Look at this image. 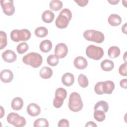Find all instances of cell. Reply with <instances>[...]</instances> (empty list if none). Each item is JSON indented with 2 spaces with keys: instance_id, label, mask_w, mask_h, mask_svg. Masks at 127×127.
<instances>
[{
  "instance_id": "1",
  "label": "cell",
  "mask_w": 127,
  "mask_h": 127,
  "mask_svg": "<svg viewBox=\"0 0 127 127\" xmlns=\"http://www.w3.org/2000/svg\"><path fill=\"white\" fill-rule=\"evenodd\" d=\"M72 17V13L68 8L63 9L56 19V26L60 29L65 28L68 25Z\"/></svg>"
},
{
  "instance_id": "2",
  "label": "cell",
  "mask_w": 127,
  "mask_h": 127,
  "mask_svg": "<svg viewBox=\"0 0 127 127\" xmlns=\"http://www.w3.org/2000/svg\"><path fill=\"white\" fill-rule=\"evenodd\" d=\"M22 62L26 64L31 65L32 67L37 68L42 64L43 58L37 53L31 52L23 57Z\"/></svg>"
},
{
  "instance_id": "3",
  "label": "cell",
  "mask_w": 127,
  "mask_h": 127,
  "mask_svg": "<svg viewBox=\"0 0 127 127\" xmlns=\"http://www.w3.org/2000/svg\"><path fill=\"white\" fill-rule=\"evenodd\" d=\"M68 108L73 112H78L83 108V102L80 95L77 92L71 93L69 97Z\"/></svg>"
},
{
  "instance_id": "4",
  "label": "cell",
  "mask_w": 127,
  "mask_h": 127,
  "mask_svg": "<svg viewBox=\"0 0 127 127\" xmlns=\"http://www.w3.org/2000/svg\"><path fill=\"white\" fill-rule=\"evenodd\" d=\"M10 38L12 41L15 42L21 41H26L31 37V32L27 29L21 30L14 29L10 32Z\"/></svg>"
},
{
  "instance_id": "5",
  "label": "cell",
  "mask_w": 127,
  "mask_h": 127,
  "mask_svg": "<svg viewBox=\"0 0 127 127\" xmlns=\"http://www.w3.org/2000/svg\"><path fill=\"white\" fill-rule=\"evenodd\" d=\"M83 37L87 41L97 43H102L105 39L104 35L102 32L95 30H85L83 33Z\"/></svg>"
},
{
  "instance_id": "6",
  "label": "cell",
  "mask_w": 127,
  "mask_h": 127,
  "mask_svg": "<svg viewBox=\"0 0 127 127\" xmlns=\"http://www.w3.org/2000/svg\"><path fill=\"white\" fill-rule=\"evenodd\" d=\"M86 54L90 59L94 60H99L103 56L104 51L100 47L90 45L86 49Z\"/></svg>"
},
{
  "instance_id": "7",
  "label": "cell",
  "mask_w": 127,
  "mask_h": 127,
  "mask_svg": "<svg viewBox=\"0 0 127 127\" xmlns=\"http://www.w3.org/2000/svg\"><path fill=\"white\" fill-rule=\"evenodd\" d=\"M6 119L9 124L13 125L15 127H22L26 123V120L24 117L14 112L10 113L7 115Z\"/></svg>"
},
{
  "instance_id": "8",
  "label": "cell",
  "mask_w": 127,
  "mask_h": 127,
  "mask_svg": "<svg viewBox=\"0 0 127 127\" xmlns=\"http://www.w3.org/2000/svg\"><path fill=\"white\" fill-rule=\"evenodd\" d=\"M0 5L4 14L8 16L14 14L15 7L13 0H1Z\"/></svg>"
},
{
  "instance_id": "9",
  "label": "cell",
  "mask_w": 127,
  "mask_h": 127,
  "mask_svg": "<svg viewBox=\"0 0 127 127\" xmlns=\"http://www.w3.org/2000/svg\"><path fill=\"white\" fill-rule=\"evenodd\" d=\"M68 48L67 46L64 43L57 44L55 49V54L59 58H64L67 55Z\"/></svg>"
},
{
  "instance_id": "10",
  "label": "cell",
  "mask_w": 127,
  "mask_h": 127,
  "mask_svg": "<svg viewBox=\"0 0 127 127\" xmlns=\"http://www.w3.org/2000/svg\"><path fill=\"white\" fill-rule=\"evenodd\" d=\"M2 59L6 62L11 63L16 61L17 56L15 52L11 50H7L2 53Z\"/></svg>"
},
{
  "instance_id": "11",
  "label": "cell",
  "mask_w": 127,
  "mask_h": 127,
  "mask_svg": "<svg viewBox=\"0 0 127 127\" xmlns=\"http://www.w3.org/2000/svg\"><path fill=\"white\" fill-rule=\"evenodd\" d=\"M27 112L28 114L30 116L36 117L40 114L41 108L40 106L37 104L32 103L27 106Z\"/></svg>"
},
{
  "instance_id": "12",
  "label": "cell",
  "mask_w": 127,
  "mask_h": 127,
  "mask_svg": "<svg viewBox=\"0 0 127 127\" xmlns=\"http://www.w3.org/2000/svg\"><path fill=\"white\" fill-rule=\"evenodd\" d=\"M0 77L2 82L4 83H9L13 78V74L9 69H3L0 72Z\"/></svg>"
},
{
  "instance_id": "13",
  "label": "cell",
  "mask_w": 127,
  "mask_h": 127,
  "mask_svg": "<svg viewBox=\"0 0 127 127\" xmlns=\"http://www.w3.org/2000/svg\"><path fill=\"white\" fill-rule=\"evenodd\" d=\"M74 66L79 69H85L88 65V62L86 59L82 56L77 57L73 62Z\"/></svg>"
},
{
  "instance_id": "14",
  "label": "cell",
  "mask_w": 127,
  "mask_h": 127,
  "mask_svg": "<svg viewBox=\"0 0 127 127\" xmlns=\"http://www.w3.org/2000/svg\"><path fill=\"white\" fill-rule=\"evenodd\" d=\"M62 82L66 86H70L74 82V77L73 74L70 72L64 73L62 77Z\"/></svg>"
},
{
  "instance_id": "15",
  "label": "cell",
  "mask_w": 127,
  "mask_h": 127,
  "mask_svg": "<svg viewBox=\"0 0 127 127\" xmlns=\"http://www.w3.org/2000/svg\"><path fill=\"white\" fill-rule=\"evenodd\" d=\"M115 84L111 80H107L104 81L103 83V91L104 94H111L112 93L113 90L115 89Z\"/></svg>"
},
{
  "instance_id": "16",
  "label": "cell",
  "mask_w": 127,
  "mask_h": 127,
  "mask_svg": "<svg viewBox=\"0 0 127 127\" xmlns=\"http://www.w3.org/2000/svg\"><path fill=\"white\" fill-rule=\"evenodd\" d=\"M108 21L109 24L111 26H117L121 24L122 22V18L118 14H112L109 16Z\"/></svg>"
},
{
  "instance_id": "17",
  "label": "cell",
  "mask_w": 127,
  "mask_h": 127,
  "mask_svg": "<svg viewBox=\"0 0 127 127\" xmlns=\"http://www.w3.org/2000/svg\"><path fill=\"white\" fill-rule=\"evenodd\" d=\"M55 18V14L50 10H46L42 14V19L44 22L47 23H51Z\"/></svg>"
},
{
  "instance_id": "18",
  "label": "cell",
  "mask_w": 127,
  "mask_h": 127,
  "mask_svg": "<svg viewBox=\"0 0 127 127\" xmlns=\"http://www.w3.org/2000/svg\"><path fill=\"white\" fill-rule=\"evenodd\" d=\"M23 106V101L21 98L19 97H15L12 101L11 103V108L16 111L21 109Z\"/></svg>"
},
{
  "instance_id": "19",
  "label": "cell",
  "mask_w": 127,
  "mask_h": 127,
  "mask_svg": "<svg viewBox=\"0 0 127 127\" xmlns=\"http://www.w3.org/2000/svg\"><path fill=\"white\" fill-rule=\"evenodd\" d=\"M40 50L43 53L49 52L52 48V43L49 40H45L42 41L39 46Z\"/></svg>"
},
{
  "instance_id": "20",
  "label": "cell",
  "mask_w": 127,
  "mask_h": 127,
  "mask_svg": "<svg viewBox=\"0 0 127 127\" xmlns=\"http://www.w3.org/2000/svg\"><path fill=\"white\" fill-rule=\"evenodd\" d=\"M114 67V62L110 60L105 59L101 63V67L102 69L105 71H109L112 70Z\"/></svg>"
},
{
  "instance_id": "21",
  "label": "cell",
  "mask_w": 127,
  "mask_h": 127,
  "mask_svg": "<svg viewBox=\"0 0 127 127\" xmlns=\"http://www.w3.org/2000/svg\"><path fill=\"white\" fill-rule=\"evenodd\" d=\"M39 74L42 78L48 79L52 76L53 70L49 67L44 66L40 69Z\"/></svg>"
},
{
  "instance_id": "22",
  "label": "cell",
  "mask_w": 127,
  "mask_h": 127,
  "mask_svg": "<svg viewBox=\"0 0 127 127\" xmlns=\"http://www.w3.org/2000/svg\"><path fill=\"white\" fill-rule=\"evenodd\" d=\"M94 110H102L105 113H107L109 110V105L107 102L104 100L99 101L95 105Z\"/></svg>"
},
{
  "instance_id": "23",
  "label": "cell",
  "mask_w": 127,
  "mask_h": 127,
  "mask_svg": "<svg viewBox=\"0 0 127 127\" xmlns=\"http://www.w3.org/2000/svg\"><path fill=\"white\" fill-rule=\"evenodd\" d=\"M121 54V51L117 46H112L109 48L108 51V54L111 58H116L119 56Z\"/></svg>"
},
{
  "instance_id": "24",
  "label": "cell",
  "mask_w": 127,
  "mask_h": 127,
  "mask_svg": "<svg viewBox=\"0 0 127 127\" xmlns=\"http://www.w3.org/2000/svg\"><path fill=\"white\" fill-rule=\"evenodd\" d=\"M50 8L54 11H58L62 9L63 7V2L59 0H52L49 4Z\"/></svg>"
},
{
  "instance_id": "25",
  "label": "cell",
  "mask_w": 127,
  "mask_h": 127,
  "mask_svg": "<svg viewBox=\"0 0 127 127\" xmlns=\"http://www.w3.org/2000/svg\"><path fill=\"white\" fill-rule=\"evenodd\" d=\"M35 35L40 38H42L46 36L48 34V30L47 28L43 26L37 27L34 31Z\"/></svg>"
},
{
  "instance_id": "26",
  "label": "cell",
  "mask_w": 127,
  "mask_h": 127,
  "mask_svg": "<svg viewBox=\"0 0 127 127\" xmlns=\"http://www.w3.org/2000/svg\"><path fill=\"white\" fill-rule=\"evenodd\" d=\"M49 122L45 118H39L34 121L33 126L34 127H48Z\"/></svg>"
},
{
  "instance_id": "27",
  "label": "cell",
  "mask_w": 127,
  "mask_h": 127,
  "mask_svg": "<svg viewBox=\"0 0 127 127\" xmlns=\"http://www.w3.org/2000/svg\"><path fill=\"white\" fill-rule=\"evenodd\" d=\"M93 116L94 119L98 122H103L106 118L105 112L100 110H94Z\"/></svg>"
},
{
  "instance_id": "28",
  "label": "cell",
  "mask_w": 127,
  "mask_h": 127,
  "mask_svg": "<svg viewBox=\"0 0 127 127\" xmlns=\"http://www.w3.org/2000/svg\"><path fill=\"white\" fill-rule=\"evenodd\" d=\"M59 62V58L56 55H50L47 58V62L51 66L57 65Z\"/></svg>"
},
{
  "instance_id": "29",
  "label": "cell",
  "mask_w": 127,
  "mask_h": 127,
  "mask_svg": "<svg viewBox=\"0 0 127 127\" xmlns=\"http://www.w3.org/2000/svg\"><path fill=\"white\" fill-rule=\"evenodd\" d=\"M78 82L79 85L82 88H86L89 84V81L87 77L83 74H80L78 77Z\"/></svg>"
},
{
  "instance_id": "30",
  "label": "cell",
  "mask_w": 127,
  "mask_h": 127,
  "mask_svg": "<svg viewBox=\"0 0 127 127\" xmlns=\"http://www.w3.org/2000/svg\"><path fill=\"white\" fill-rule=\"evenodd\" d=\"M7 44V35L5 32L0 31V49L2 50L5 48Z\"/></svg>"
},
{
  "instance_id": "31",
  "label": "cell",
  "mask_w": 127,
  "mask_h": 127,
  "mask_svg": "<svg viewBox=\"0 0 127 127\" xmlns=\"http://www.w3.org/2000/svg\"><path fill=\"white\" fill-rule=\"evenodd\" d=\"M67 96L66 90L63 88H58L55 92V97L64 100Z\"/></svg>"
},
{
  "instance_id": "32",
  "label": "cell",
  "mask_w": 127,
  "mask_h": 127,
  "mask_svg": "<svg viewBox=\"0 0 127 127\" xmlns=\"http://www.w3.org/2000/svg\"><path fill=\"white\" fill-rule=\"evenodd\" d=\"M28 45L25 42H22L17 45L16 50L19 54H23L28 50Z\"/></svg>"
},
{
  "instance_id": "33",
  "label": "cell",
  "mask_w": 127,
  "mask_h": 127,
  "mask_svg": "<svg viewBox=\"0 0 127 127\" xmlns=\"http://www.w3.org/2000/svg\"><path fill=\"white\" fill-rule=\"evenodd\" d=\"M103 83V81L98 82L95 84L94 86V91L96 94L98 95H102L104 94L102 88Z\"/></svg>"
},
{
  "instance_id": "34",
  "label": "cell",
  "mask_w": 127,
  "mask_h": 127,
  "mask_svg": "<svg viewBox=\"0 0 127 127\" xmlns=\"http://www.w3.org/2000/svg\"><path fill=\"white\" fill-rule=\"evenodd\" d=\"M127 62H125L124 64H122L119 68V73L124 76H127Z\"/></svg>"
},
{
  "instance_id": "35",
  "label": "cell",
  "mask_w": 127,
  "mask_h": 127,
  "mask_svg": "<svg viewBox=\"0 0 127 127\" xmlns=\"http://www.w3.org/2000/svg\"><path fill=\"white\" fill-rule=\"evenodd\" d=\"M63 99L57 97H55L53 100V105L56 108H60L62 107L64 102Z\"/></svg>"
},
{
  "instance_id": "36",
  "label": "cell",
  "mask_w": 127,
  "mask_h": 127,
  "mask_svg": "<svg viewBox=\"0 0 127 127\" xmlns=\"http://www.w3.org/2000/svg\"><path fill=\"white\" fill-rule=\"evenodd\" d=\"M59 127H68L69 126V122L65 119H63L59 121L58 125Z\"/></svg>"
},
{
  "instance_id": "37",
  "label": "cell",
  "mask_w": 127,
  "mask_h": 127,
  "mask_svg": "<svg viewBox=\"0 0 127 127\" xmlns=\"http://www.w3.org/2000/svg\"><path fill=\"white\" fill-rule=\"evenodd\" d=\"M74 1L80 6H84L87 4L89 1L88 0H74Z\"/></svg>"
},
{
  "instance_id": "38",
  "label": "cell",
  "mask_w": 127,
  "mask_h": 127,
  "mask_svg": "<svg viewBox=\"0 0 127 127\" xmlns=\"http://www.w3.org/2000/svg\"><path fill=\"white\" fill-rule=\"evenodd\" d=\"M120 84L122 88L127 89V79L125 78L121 80L120 82Z\"/></svg>"
},
{
  "instance_id": "39",
  "label": "cell",
  "mask_w": 127,
  "mask_h": 127,
  "mask_svg": "<svg viewBox=\"0 0 127 127\" xmlns=\"http://www.w3.org/2000/svg\"><path fill=\"white\" fill-rule=\"evenodd\" d=\"M97 125L93 122L92 121H89L88 122H87L86 123V124L85 125V127H97Z\"/></svg>"
},
{
  "instance_id": "40",
  "label": "cell",
  "mask_w": 127,
  "mask_h": 127,
  "mask_svg": "<svg viewBox=\"0 0 127 127\" xmlns=\"http://www.w3.org/2000/svg\"><path fill=\"white\" fill-rule=\"evenodd\" d=\"M127 23H125L124 25H123L122 28V31L125 34H127Z\"/></svg>"
},
{
  "instance_id": "41",
  "label": "cell",
  "mask_w": 127,
  "mask_h": 127,
  "mask_svg": "<svg viewBox=\"0 0 127 127\" xmlns=\"http://www.w3.org/2000/svg\"><path fill=\"white\" fill-rule=\"evenodd\" d=\"M120 1L119 0H108V2L109 3H110L111 4H117Z\"/></svg>"
},
{
  "instance_id": "42",
  "label": "cell",
  "mask_w": 127,
  "mask_h": 127,
  "mask_svg": "<svg viewBox=\"0 0 127 127\" xmlns=\"http://www.w3.org/2000/svg\"><path fill=\"white\" fill-rule=\"evenodd\" d=\"M0 111H1V112H0V118H2V117L3 116V115H4V109H3V108H2V106H0Z\"/></svg>"
},
{
  "instance_id": "43",
  "label": "cell",
  "mask_w": 127,
  "mask_h": 127,
  "mask_svg": "<svg viewBox=\"0 0 127 127\" xmlns=\"http://www.w3.org/2000/svg\"><path fill=\"white\" fill-rule=\"evenodd\" d=\"M124 61L125 62H127V61H126V52L125 53V55H124Z\"/></svg>"
}]
</instances>
